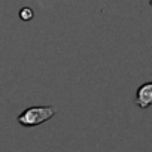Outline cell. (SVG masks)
<instances>
[{
    "label": "cell",
    "instance_id": "1",
    "mask_svg": "<svg viewBox=\"0 0 152 152\" xmlns=\"http://www.w3.org/2000/svg\"><path fill=\"white\" fill-rule=\"evenodd\" d=\"M55 113L57 112L52 106H31L23 110L18 115L17 121L23 127H36L54 118Z\"/></svg>",
    "mask_w": 152,
    "mask_h": 152
},
{
    "label": "cell",
    "instance_id": "2",
    "mask_svg": "<svg viewBox=\"0 0 152 152\" xmlns=\"http://www.w3.org/2000/svg\"><path fill=\"white\" fill-rule=\"evenodd\" d=\"M134 103L140 109H148L152 103V82H145L136 91Z\"/></svg>",
    "mask_w": 152,
    "mask_h": 152
},
{
    "label": "cell",
    "instance_id": "3",
    "mask_svg": "<svg viewBox=\"0 0 152 152\" xmlns=\"http://www.w3.org/2000/svg\"><path fill=\"white\" fill-rule=\"evenodd\" d=\"M18 17H20V20H21V21L28 23V21H31V20L34 18V11H33L31 8H28V6H24V8H21V9H20Z\"/></svg>",
    "mask_w": 152,
    "mask_h": 152
}]
</instances>
